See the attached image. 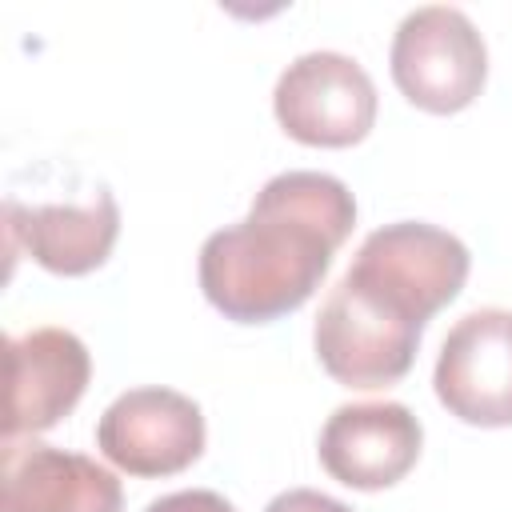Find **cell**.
Returning <instances> with one entry per match:
<instances>
[{
    "instance_id": "1",
    "label": "cell",
    "mask_w": 512,
    "mask_h": 512,
    "mask_svg": "<svg viewBox=\"0 0 512 512\" xmlns=\"http://www.w3.org/2000/svg\"><path fill=\"white\" fill-rule=\"evenodd\" d=\"M356 224V200L328 172L272 176L248 216L212 232L200 248V288L236 324H268L296 312L324 280Z\"/></svg>"
},
{
    "instance_id": "2",
    "label": "cell",
    "mask_w": 512,
    "mask_h": 512,
    "mask_svg": "<svg viewBox=\"0 0 512 512\" xmlns=\"http://www.w3.org/2000/svg\"><path fill=\"white\" fill-rule=\"evenodd\" d=\"M424 320L352 280L348 272L324 296L316 316V356L344 388H388L408 376Z\"/></svg>"
},
{
    "instance_id": "3",
    "label": "cell",
    "mask_w": 512,
    "mask_h": 512,
    "mask_svg": "<svg viewBox=\"0 0 512 512\" xmlns=\"http://www.w3.org/2000/svg\"><path fill=\"white\" fill-rule=\"evenodd\" d=\"M392 80L408 104L448 116L468 108L488 76V48L476 24L448 4L408 12L392 36Z\"/></svg>"
},
{
    "instance_id": "4",
    "label": "cell",
    "mask_w": 512,
    "mask_h": 512,
    "mask_svg": "<svg viewBox=\"0 0 512 512\" xmlns=\"http://www.w3.org/2000/svg\"><path fill=\"white\" fill-rule=\"evenodd\" d=\"M468 264L472 256L452 232L424 220H396L364 236L348 276L428 324L460 296Z\"/></svg>"
},
{
    "instance_id": "5",
    "label": "cell",
    "mask_w": 512,
    "mask_h": 512,
    "mask_svg": "<svg viewBox=\"0 0 512 512\" xmlns=\"http://www.w3.org/2000/svg\"><path fill=\"white\" fill-rule=\"evenodd\" d=\"M272 108L292 140L348 148L376 124V84L344 52H304L280 72Z\"/></svg>"
},
{
    "instance_id": "6",
    "label": "cell",
    "mask_w": 512,
    "mask_h": 512,
    "mask_svg": "<svg viewBox=\"0 0 512 512\" xmlns=\"http://www.w3.org/2000/svg\"><path fill=\"white\" fill-rule=\"evenodd\" d=\"M96 448L128 476H172L204 452V412L172 388H128L104 408Z\"/></svg>"
},
{
    "instance_id": "7",
    "label": "cell",
    "mask_w": 512,
    "mask_h": 512,
    "mask_svg": "<svg viewBox=\"0 0 512 512\" xmlns=\"http://www.w3.org/2000/svg\"><path fill=\"white\" fill-rule=\"evenodd\" d=\"M440 404L476 428L512 424V312L480 308L452 324L436 356Z\"/></svg>"
},
{
    "instance_id": "8",
    "label": "cell",
    "mask_w": 512,
    "mask_h": 512,
    "mask_svg": "<svg viewBox=\"0 0 512 512\" xmlns=\"http://www.w3.org/2000/svg\"><path fill=\"white\" fill-rule=\"evenodd\" d=\"M92 376L88 348L68 328H32L4 340V440L48 432L84 396Z\"/></svg>"
},
{
    "instance_id": "9",
    "label": "cell",
    "mask_w": 512,
    "mask_h": 512,
    "mask_svg": "<svg viewBox=\"0 0 512 512\" xmlns=\"http://www.w3.org/2000/svg\"><path fill=\"white\" fill-rule=\"evenodd\" d=\"M424 428L412 408L396 400L344 404L320 428V464L332 480L376 492L412 472L420 460Z\"/></svg>"
},
{
    "instance_id": "10",
    "label": "cell",
    "mask_w": 512,
    "mask_h": 512,
    "mask_svg": "<svg viewBox=\"0 0 512 512\" xmlns=\"http://www.w3.org/2000/svg\"><path fill=\"white\" fill-rule=\"evenodd\" d=\"M4 232L8 252L24 248L40 268L56 276H84L112 256L120 236V208L104 184L64 204L4 200Z\"/></svg>"
},
{
    "instance_id": "11",
    "label": "cell",
    "mask_w": 512,
    "mask_h": 512,
    "mask_svg": "<svg viewBox=\"0 0 512 512\" xmlns=\"http://www.w3.org/2000/svg\"><path fill=\"white\" fill-rule=\"evenodd\" d=\"M120 480L92 456L36 440H4L0 512H120Z\"/></svg>"
},
{
    "instance_id": "12",
    "label": "cell",
    "mask_w": 512,
    "mask_h": 512,
    "mask_svg": "<svg viewBox=\"0 0 512 512\" xmlns=\"http://www.w3.org/2000/svg\"><path fill=\"white\" fill-rule=\"evenodd\" d=\"M144 512H236V508L212 488H184V492H168L152 500Z\"/></svg>"
},
{
    "instance_id": "13",
    "label": "cell",
    "mask_w": 512,
    "mask_h": 512,
    "mask_svg": "<svg viewBox=\"0 0 512 512\" xmlns=\"http://www.w3.org/2000/svg\"><path fill=\"white\" fill-rule=\"evenodd\" d=\"M264 512H352V508L332 500V496H324V492H316V488H288V492L272 496Z\"/></svg>"
}]
</instances>
